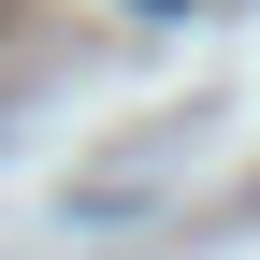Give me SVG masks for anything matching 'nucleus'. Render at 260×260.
Instances as JSON below:
<instances>
[]
</instances>
